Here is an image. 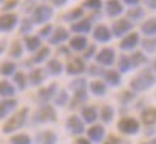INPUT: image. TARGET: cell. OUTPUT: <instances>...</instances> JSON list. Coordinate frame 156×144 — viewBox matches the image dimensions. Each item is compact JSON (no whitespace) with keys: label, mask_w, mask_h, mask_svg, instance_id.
Returning a JSON list of instances; mask_svg holds the SVG:
<instances>
[{"label":"cell","mask_w":156,"mask_h":144,"mask_svg":"<svg viewBox=\"0 0 156 144\" xmlns=\"http://www.w3.org/2000/svg\"><path fill=\"white\" fill-rule=\"evenodd\" d=\"M28 113H29V109L28 107H23L19 112H16L11 118H8V121L3 124V133H12V132L22 129L26 124Z\"/></svg>","instance_id":"2"},{"label":"cell","mask_w":156,"mask_h":144,"mask_svg":"<svg viewBox=\"0 0 156 144\" xmlns=\"http://www.w3.org/2000/svg\"><path fill=\"white\" fill-rule=\"evenodd\" d=\"M142 144H150V142H142Z\"/></svg>","instance_id":"61"},{"label":"cell","mask_w":156,"mask_h":144,"mask_svg":"<svg viewBox=\"0 0 156 144\" xmlns=\"http://www.w3.org/2000/svg\"><path fill=\"white\" fill-rule=\"evenodd\" d=\"M118 70L122 72V74L132 70V61H130V57L129 55H126V54L119 55V58H118Z\"/></svg>","instance_id":"36"},{"label":"cell","mask_w":156,"mask_h":144,"mask_svg":"<svg viewBox=\"0 0 156 144\" xmlns=\"http://www.w3.org/2000/svg\"><path fill=\"white\" fill-rule=\"evenodd\" d=\"M49 55H51V48L49 46H41L37 52H34V57H31V61L35 63V64H40L44 60H48Z\"/></svg>","instance_id":"26"},{"label":"cell","mask_w":156,"mask_h":144,"mask_svg":"<svg viewBox=\"0 0 156 144\" xmlns=\"http://www.w3.org/2000/svg\"><path fill=\"white\" fill-rule=\"evenodd\" d=\"M90 75H94V77H98V75H103V72H104V69H101V66H98V64H95V66H89V69H86Z\"/></svg>","instance_id":"49"},{"label":"cell","mask_w":156,"mask_h":144,"mask_svg":"<svg viewBox=\"0 0 156 144\" xmlns=\"http://www.w3.org/2000/svg\"><path fill=\"white\" fill-rule=\"evenodd\" d=\"M151 69H153V70H154V72H156V60H154V61H153V63H151Z\"/></svg>","instance_id":"58"},{"label":"cell","mask_w":156,"mask_h":144,"mask_svg":"<svg viewBox=\"0 0 156 144\" xmlns=\"http://www.w3.org/2000/svg\"><path fill=\"white\" fill-rule=\"evenodd\" d=\"M55 95H57V85L52 83L51 86H48V88L38 91V101H40L41 104H48V101H51Z\"/></svg>","instance_id":"18"},{"label":"cell","mask_w":156,"mask_h":144,"mask_svg":"<svg viewBox=\"0 0 156 144\" xmlns=\"http://www.w3.org/2000/svg\"><path fill=\"white\" fill-rule=\"evenodd\" d=\"M46 69H48V72H49L51 75H60L61 72H63V64H61V61H60V60L52 58V60H49V61H48Z\"/></svg>","instance_id":"31"},{"label":"cell","mask_w":156,"mask_h":144,"mask_svg":"<svg viewBox=\"0 0 156 144\" xmlns=\"http://www.w3.org/2000/svg\"><path fill=\"white\" fill-rule=\"evenodd\" d=\"M9 55L14 60H19L23 57V45L20 43V40H14L11 48H9Z\"/></svg>","instance_id":"34"},{"label":"cell","mask_w":156,"mask_h":144,"mask_svg":"<svg viewBox=\"0 0 156 144\" xmlns=\"http://www.w3.org/2000/svg\"><path fill=\"white\" fill-rule=\"evenodd\" d=\"M16 95V88L11 81L8 80H2L0 81V97L3 98H12Z\"/></svg>","instance_id":"25"},{"label":"cell","mask_w":156,"mask_h":144,"mask_svg":"<svg viewBox=\"0 0 156 144\" xmlns=\"http://www.w3.org/2000/svg\"><path fill=\"white\" fill-rule=\"evenodd\" d=\"M9 142L11 144H32V139L26 133H17V135L11 136Z\"/></svg>","instance_id":"42"},{"label":"cell","mask_w":156,"mask_h":144,"mask_svg":"<svg viewBox=\"0 0 156 144\" xmlns=\"http://www.w3.org/2000/svg\"><path fill=\"white\" fill-rule=\"evenodd\" d=\"M54 16V9L49 5H38L34 9L32 14V22L37 25H46Z\"/></svg>","instance_id":"4"},{"label":"cell","mask_w":156,"mask_h":144,"mask_svg":"<svg viewBox=\"0 0 156 144\" xmlns=\"http://www.w3.org/2000/svg\"><path fill=\"white\" fill-rule=\"evenodd\" d=\"M81 17H83V8L81 6H78V8H73L72 11H69L67 14H64V22H73L75 23V20L78 22V20H81Z\"/></svg>","instance_id":"38"},{"label":"cell","mask_w":156,"mask_h":144,"mask_svg":"<svg viewBox=\"0 0 156 144\" xmlns=\"http://www.w3.org/2000/svg\"><path fill=\"white\" fill-rule=\"evenodd\" d=\"M154 83H156V77L153 74V70L144 69L142 72H139L136 77H133L130 80V89L133 92H145L150 88H153Z\"/></svg>","instance_id":"1"},{"label":"cell","mask_w":156,"mask_h":144,"mask_svg":"<svg viewBox=\"0 0 156 144\" xmlns=\"http://www.w3.org/2000/svg\"><path fill=\"white\" fill-rule=\"evenodd\" d=\"M75 144H92L89 139H86V138H78L76 141H75Z\"/></svg>","instance_id":"55"},{"label":"cell","mask_w":156,"mask_h":144,"mask_svg":"<svg viewBox=\"0 0 156 144\" xmlns=\"http://www.w3.org/2000/svg\"><path fill=\"white\" fill-rule=\"evenodd\" d=\"M16 69H17L16 63L6 60V61H3L2 64H0V74L5 75V77H11V75L16 74Z\"/></svg>","instance_id":"33"},{"label":"cell","mask_w":156,"mask_h":144,"mask_svg":"<svg viewBox=\"0 0 156 144\" xmlns=\"http://www.w3.org/2000/svg\"><path fill=\"white\" fill-rule=\"evenodd\" d=\"M6 48V40H0V54H2Z\"/></svg>","instance_id":"56"},{"label":"cell","mask_w":156,"mask_h":144,"mask_svg":"<svg viewBox=\"0 0 156 144\" xmlns=\"http://www.w3.org/2000/svg\"><path fill=\"white\" fill-rule=\"evenodd\" d=\"M52 32H54V28H52V25H49V23H46L41 29H40V32H38V37L40 38H49L51 35H52Z\"/></svg>","instance_id":"47"},{"label":"cell","mask_w":156,"mask_h":144,"mask_svg":"<svg viewBox=\"0 0 156 144\" xmlns=\"http://www.w3.org/2000/svg\"><path fill=\"white\" fill-rule=\"evenodd\" d=\"M17 23H19V17L16 14L5 13L3 16H0V31L2 32H11Z\"/></svg>","instance_id":"10"},{"label":"cell","mask_w":156,"mask_h":144,"mask_svg":"<svg viewBox=\"0 0 156 144\" xmlns=\"http://www.w3.org/2000/svg\"><path fill=\"white\" fill-rule=\"evenodd\" d=\"M103 78H104L106 85H109L112 88H116V86L121 85V74H119L118 70H115V69H107V70L104 69Z\"/></svg>","instance_id":"15"},{"label":"cell","mask_w":156,"mask_h":144,"mask_svg":"<svg viewBox=\"0 0 156 144\" xmlns=\"http://www.w3.org/2000/svg\"><path fill=\"white\" fill-rule=\"evenodd\" d=\"M14 83H16V86L20 91H25L28 88V77L23 74L22 70L20 72H16V74H14Z\"/></svg>","instance_id":"40"},{"label":"cell","mask_w":156,"mask_h":144,"mask_svg":"<svg viewBox=\"0 0 156 144\" xmlns=\"http://www.w3.org/2000/svg\"><path fill=\"white\" fill-rule=\"evenodd\" d=\"M104 9H106V14L109 17H118L119 14L124 13V6L119 0H109V2H106Z\"/></svg>","instance_id":"16"},{"label":"cell","mask_w":156,"mask_h":144,"mask_svg":"<svg viewBox=\"0 0 156 144\" xmlns=\"http://www.w3.org/2000/svg\"><path fill=\"white\" fill-rule=\"evenodd\" d=\"M69 38V31L63 26H57V29H54L52 35L49 37V45L54 46H60L61 43H64Z\"/></svg>","instance_id":"12"},{"label":"cell","mask_w":156,"mask_h":144,"mask_svg":"<svg viewBox=\"0 0 156 144\" xmlns=\"http://www.w3.org/2000/svg\"><path fill=\"white\" fill-rule=\"evenodd\" d=\"M69 89L76 92V91H86L87 89V80L86 78H75L70 85H69Z\"/></svg>","instance_id":"41"},{"label":"cell","mask_w":156,"mask_h":144,"mask_svg":"<svg viewBox=\"0 0 156 144\" xmlns=\"http://www.w3.org/2000/svg\"><path fill=\"white\" fill-rule=\"evenodd\" d=\"M58 52H61V54H66V55H67V57H69V49H67V48H63V46H61V48H60V51H58Z\"/></svg>","instance_id":"57"},{"label":"cell","mask_w":156,"mask_h":144,"mask_svg":"<svg viewBox=\"0 0 156 144\" xmlns=\"http://www.w3.org/2000/svg\"><path fill=\"white\" fill-rule=\"evenodd\" d=\"M121 144H130V142H127V141H121Z\"/></svg>","instance_id":"59"},{"label":"cell","mask_w":156,"mask_h":144,"mask_svg":"<svg viewBox=\"0 0 156 144\" xmlns=\"http://www.w3.org/2000/svg\"><path fill=\"white\" fill-rule=\"evenodd\" d=\"M87 136H89V141H92V142H101L103 136H104V127L100 124H94L87 130Z\"/></svg>","instance_id":"21"},{"label":"cell","mask_w":156,"mask_h":144,"mask_svg":"<svg viewBox=\"0 0 156 144\" xmlns=\"http://www.w3.org/2000/svg\"><path fill=\"white\" fill-rule=\"evenodd\" d=\"M115 117V109L110 106V104H104L100 110V118L104 121V123H110Z\"/></svg>","instance_id":"35"},{"label":"cell","mask_w":156,"mask_h":144,"mask_svg":"<svg viewBox=\"0 0 156 144\" xmlns=\"http://www.w3.org/2000/svg\"><path fill=\"white\" fill-rule=\"evenodd\" d=\"M139 34H136V32H130V34H127L126 37H122V40H121V43H119V49H122V51H133L138 45H139Z\"/></svg>","instance_id":"13"},{"label":"cell","mask_w":156,"mask_h":144,"mask_svg":"<svg viewBox=\"0 0 156 144\" xmlns=\"http://www.w3.org/2000/svg\"><path fill=\"white\" fill-rule=\"evenodd\" d=\"M144 5L151 9V11H156V0H144Z\"/></svg>","instance_id":"52"},{"label":"cell","mask_w":156,"mask_h":144,"mask_svg":"<svg viewBox=\"0 0 156 144\" xmlns=\"http://www.w3.org/2000/svg\"><path fill=\"white\" fill-rule=\"evenodd\" d=\"M89 89H90V92H92L95 97H103V95H106V92H107V85H106L104 81H101V80H94V81L89 85Z\"/></svg>","instance_id":"27"},{"label":"cell","mask_w":156,"mask_h":144,"mask_svg":"<svg viewBox=\"0 0 156 144\" xmlns=\"http://www.w3.org/2000/svg\"><path fill=\"white\" fill-rule=\"evenodd\" d=\"M151 144H156V138H154V139H153V141H151Z\"/></svg>","instance_id":"60"},{"label":"cell","mask_w":156,"mask_h":144,"mask_svg":"<svg viewBox=\"0 0 156 144\" xmlns=\"http://www.w3.org/2000/svg\"><path fill=\"white\" fill-rule=\"evenodd\" d=\"M97 55V46L95 45H89L84 51H83V60H90L92 57Z\"/></svg>","instance_id":"48"},{"label":"cell","mask_w":156,"mask_h":144,"mask_svg":"<svg viewBox=\"0 0 156 144\" xmlns=\"http://www.w3.org/2000/svg\"><path fill=\"white\" fill-rule=\"evenodd\" d=\"M25 48L29 52H37L41 48V38L38 35H26L25 37Z\"/></svg>","instance_id":"22"},{"label":"cell","mask_w":156,"mask_h":144,"mask_svg":"<svg viewBox=\"0 0 156 144\" xmlns=\"http://www.w3.org/2000/svg\"><path fill=\"white\" fill-rule=\"evenodd\" d=\"M17 100L14 98H5L3 101H0V118L8 117V113H11L16 107H17Z\"/></svg>","instance_id":"20"},{"label":"cell","mask_w":156,"mask_h":144,"mask_svg":"<svg viewBox=\"0 0 156 144\" xmlns=\"http://www.w3.org/2000/svg\"><path fill=\"white\" fill-rule=\"evenodd\" d=\"M122 2H124L126 5H129V6H138L139 0H122Z\"/></svg>","instance_id":"54"},{"label":"cell","mask_w":156,"mask_h":144,"mask_svg":"<svg viewBox=\"0 0 156 144\" xmlns=\"http://www.w3.org/2000/svg\"><path fill=\"white\" fill-rule=\"evenodd\" d=\"M87 98L89 97H87V92L86 91H76V92H73V98H72L69 107L70 109H75L78 106H81V104H84L87 101Z\"/></svg>","instance_id":"30"},{"label":"cell","mask_w":156,"mask_h":144,"mask_svg":"<svg viewBox=\"0 0 156 144\" xmlns=\"http://www.w3.org/2000/svg\"><path fill=\"white\" fill-rule=\"evenodd\" d=\"M133 29V23L127 19H118L113 22L112 28H110V32H112V37H126L127 34H130Z\"/></svg>","instance_id":"5"},{"label":"cell","mask_w":156,"mask_h":144,"mask_svg":"<svg viewBox=\"0 0 156 144\" xmlns=\"http://www.w3.org/2000/svg\"><path fill=\"white\" fill-rule=\"evenodd\" d=\"M54 101H55V104H57V106L64 107V106L69 103V94H67L66 91H60V92L54 97Z\"/></svg>","instance_id":"44"},{"label":"cell","mask_w":156,"mask_h":144,"mask_svg":"<svg viewBox=\"0 0 156 144\" xmlns=\"http://www.w3.org/2000/svg\"><path fill=\"white\" fill-rule=\"evenodd\" d=\"M51 2H52V5H54V6L60 8V6H64V5L67 3V0H51Z\"/></svg>","instance_id":"53"},{"label":"cell","mask_w":156,"mask_h":144,"mask_svg":"<svg viewBox=\"0 0 156 144\" xmlns=\"http://www.w3.org/2000/svg\"><path fill=\"white\" fill-rule=\"evenodd\" d=\"M141 32L145 37H154L156 35V17H151L145 20L141 26Z\"/></svg>","instance_id":"23"},{"label":"cell","mask_w":156,"mask_h":144,"mask_svg":"<svg viewBox=\"0 0 156 144\" xmlns=\"http://www.w3.org/2000/svg\"><path fill=\"white\" fill-rule=\"evenodd\" d=\"M135 100V92L133 91H122L121 94H119V101L122 103V104H129L130 101H133Z\"/></svg>","instance_id":"46"},{"label":"cell","mask_w":156,"mask_h":144,"mask_svg":"<svg viewBox=\"0 0 156 144\" xmlns=\"http://www.w3.org/2000/svg\"><path fill=\"white\" fill-rule=\"evenodd\" d=\"M66 129L72 135H81L84 132V121L76 115H70L66 120Z\"/></svg>","instance_id":"9"},{"label":"cell","mask_w":156,"mask_h":144,"mask_svg":"<svg viewBox=\"0 0 156 144\" xmlns=\"http://www.w3.org/2000/svg\"><path fill=\"white\" fill-rule=\"evenodd\" d=\"M83 8H87V9L97 13V11H100L103 8V2H101V0H84Z\"/></svg>","instance_id":"45"},{"label":"cell","mask_w":156,"mask_h":144,"mask_svg":"<svg viewBox=\"0 0 156 144\" xmlns=\"http://www.w3.org/2000/svg\"><path fill=\"white\" fill-rule=\"evenodd\" d=\"M46 80V74H44V70L41 67H35L29 72V75H28V81L31 86H40L43 85V81Z\"/></svg>","instance_id":"17"},{"label":"cell","mask_w":156,"mask_h":144,"mask_svg":"<svg viewBox=\"0 0 156 144\" xmlns=\"http://www.w3.org/2000/svg\"><path fill=\"white\" fill-rule=\"evenodd\" d=\"M104 144H121V139L116 138L115 135H110V136L104 141Z\"/></svg>","instance_id":"51"},{"label":"cell","mask_w":156,"mask_h":144,"mask_svg":"<svg viewBox=\"0 0 156 144\" xmlns=\"http://www.w3.org/2000/svg\"><path fill=\"white\" fill-rule=\"evenodd\" d=\"M130 61H132V67H139L141 64L147 63V57L142 54V51H136L130 55Z\"/></svg>","instance_id":"39"},{"label":"cell","mask_w":156,"mask_h":144,"mask_svg":"<svg viewBox=\"0 0 156 144\" xmlns=\"http://www.w3.org/2000/svg\"><path fill=\"white\" fill-rule=\"evenodd\" d=\"M17 5H19V0H8V2L3 5V11H5V13H8V11L14 9Z\"/></svg>","instance_id":"50"},{"label":"cell","mask_w":156,"mask_h":144,"mask_svg":"<svg viewBox=\"0 0 156 144\" xmlns=\"http://www.w3.org/2000/svg\"><path fill=\"white\" fill-rule=\"evenodd\" d=\"M115 49L112 48H103L97 55H95V60H97V64L98 66H103V67H109L115 63Z\"/></svg>","instance_id":"8"},{"label":"cell","mask_w":156,"mask_h":144,"mask_svg":"<svg viewBox=\"0 0 156 144\" xmlns=\"http://www.w3.org/2000/svg\"><path fill=\"white\" fill-rule=\"evenodd\" d=\"M118 129L126 135H135L139 132V121L133 117H124L118 121Z\"/></svg>","instance_id":"6"},{"label":"cell","mask_w":156,"mask_h":144,"mask_svg":"<svg viewBox=\"0 0 156 144\" xmlns=\"http://www.w3.org/2000/svg\"><path fill=\"white\" fill-rule=\"evenodd\" d=\"M141 121L145 126H153L156 124V107H148L145 110H142L141 113Z\"/></svg>","instance_id":"29"},{"label":"cell","mask_w":156,"mask_h":144,"mask_svg":"<svg viewBox=\"0 0 156 144\" xmlns=\"http://www.w3.org/2000/svg\"><path fill=\"white\" fill-rule=\"evenodd\" d=\"M57 121V112L49 104H41L34 113V123H54Z\"/></svg>","instance_id":"3"},{"label":"cell","mask_w":156,"mask_h":144,"mask_svg":"<svg viewBox=\"0 0 156 144\" xmlns=\"http://www.w3.org/2000/svg\"><path fill=\"white\" fill-rule=\"evenodd\" d=\"M81 117H83V121L92 124L98 118V109L95 106H84L81 109Z\"/></svg>","instance_id":"24"},{"label":"cell","mask_w":156,"mask_h":144,"mask_svg":"<svg viewBox=\"0 0 156 144\" xmlns=\"http://www.w3.org/2000/svg\"><path fill=\"white\" fill-rule=\"evenodd\" d=\"M37 142L38 144H55L57 142V135L52 130H43L37 135Z\"/></svg>","instance_id":"28"},{"label":"cell","mask_w":156,"mask_h":144,"mask_svg":"<svg viewBox=\"0 0 156 144\" xmlns=\"http://www.w3.org/2000/svg\"><path fill=\"white\" fill-rule=\"evenodd\" d=\"M94 40L98 41V43H109L112 40V32H110V28H107L106 25H98L94 28Z\"/></svg>","instance_id":"11"},{"label":"cell","mask_w":156,"mask_h":144,"mask_svg":"<svg viewBox=\"0 0 156 144\" xmlns=\"http://www.w3.org/2000/svg\"><path fill=\"white\" fill-rule=\"evenodd\" d=\"M86 69H87V67H86V63H84V60H83L81 57H72V58L67 61V64H66L67 75H73V77L81 75Z\"/></svg>","instance_id":"7"},{"label":"cell","mask_w":156,"mask_h":144,"mask_svg":"<svg viewBox=\"0 0 156 144\" xmlns=\"http://www.w3.org/2000/svg\"><path fill=\"white\" fill-rule=\"evenodd\" d=\"M87 46H89V45H87L86 35H75V37H72V38L69 40V48H70L72 51H76V52L84 51Z\"/></svg>","instance_id":"19"},{"label":"cell","mask_w":156,"mask_h":144,"mask_svg":"<svg viewBox=\"0 0 156 144\" xmlns=\"http://www.w3.org/2000/svg\"><path fill=\"white\" fill-rule=\"evenodd\" d=\"M139 45L142 46V51H145L147 54L156 52V38L154 37H145V38H142V41H139Z\"/></svg>","instance_id":"32"},{"label":"cell","mask_w":156,"mask_h":144,"mask_svg":"<svg viewBox=\"0 0 156 144\" xmlns=\"http://www.w3.org/2000/svg\"><path fill=\"white\" fill-rule=\"evenodd\" d=\"M32 28H34V22H32V19L25 17L23 20H20V34L28 35V32H32Z\"/></svg>","instance_id":"43"},{"label":"cell","mask_w":156,"mask_h":144,"mask_svg":"<svg viewBox=\"0 0 156 144\" xmlns=\"http://www.w3.org/2000/svg\"><path fill=\"white\" fill-rule=\"evenodd\" d=\"M144 9L141 6H132L130 9H127V20H133V22H138L144 17Z\"/></svg>","instance_id":"37"},{"label":"cell","mask_w":156,"mask_h":144,"mask_svg":"<svg viewBox=\"0 0 156 144\" xmlns=\"http://www.w3.org/2000/svg\"><path fill=\"white\" fill-rule=\"evenodd\" d=\"M70 31L75 32L76 35H86L87 32L92 31V22L89 19H83V20H78L75 23H72Z\"/></svg>","instance_id":"14"}]
</instances>
